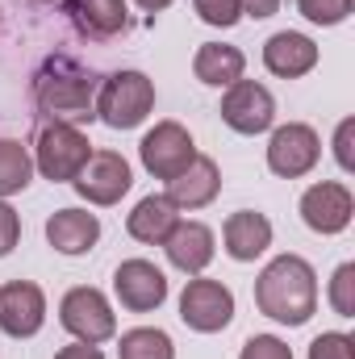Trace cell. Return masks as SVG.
<instances>
[{"instance_id": "cell-1", "label": "cell", "mask_w": 355, "mask_h": 359, "mask_svg": "<svg viewBox=\"0 0 355 359\" xmlns=\"http://www.w3.org/2000/svg\"><path fill=\"white\" fill-rule=\"evenodd\" d=\"M255 305L280 326H305L318 313V271L301 255H276L255 276Z\"/></svg>"}, {"instance_id": "cell-2", "label": "cell", "mask_w": 355, "mask_h": 359, "mask_svg": "<svg viewBox=\"0 0 355 359\" xmlns=\"http://www.w3.org/2000/svg\"><path fill=\"white\" fill-rule=\"evenodd\" d=\"M96 88L100 80L76 59H46L34 76V104L51 121H88L96 117Z\"/></svg>"}, {"instance_id": "cell-3", "label": "cell", "mask_w": 355, "mask_h": 359, "mask_svg": "<svg viewBox=\"0 0 355 359\" xmlns=\"http://www.w3.org/2000/svg\"><path fill=\"white\" fill-rule=\"evenodd\" d=\"M155 109V84L142 72H113L96 88V117L109 130H134Z\"/></svg>"}, {"instance_id": "cell-4", "label": "cell", "mask_w": 355, "mask_h": 359, "mask_svg": "<svg viewBox=\"0 0 355 359\" xmlns=\"http://www.w3.org/2000/svg\"><path fill=\"white\" fill-rule=\"evenodd\" d=\"M92 142L88 134L72 121H46L38 130V142H34V168L51 184H72L80 176V168L88 163Z\"/></svg>"}, {"instance_id": "cell-5", "label": "cell", "mask_w": 355, "mask_h": 359, "mask_svg": "<svg viewBox=\"0 0 355 359\" xmlns=\"http://www.w3.org/2000/svg\"><path fill=\"white\" fill-rule=\"evenodd\" d=\"M59 326H63L76 343L100 347V343H109V339L117 334V313H113V305H109V297H105L100 288L76 284V288H67L63 301H59Z\"/></svg>"}, {"instance_id": "cell-6", "label": "cell", "mask_w": 355, "mask_h": 359, "mask_svg": "<svg viewBox=\"0 0 355 359\" xmlns=\"http://www.w3.org/2000/svg\"><path fill=\"white\" fill-rule=\"evenodd\" d=\"M322 159V138L314 126L305 121H288V126H276L272 138H267V172L280 180H301L309 176Z\"/></svg>"}, {"instance_id": "cell-7", "label": "cell", "mask_w": 355, "mask_h": 359, "mask_svg": "<svg viewBox=\"0 0 355 359\" xmlns=\"http://www.w3.org/2000/svg\"><path fill=\"white\" fill-rule=\"evenodd\" d=\"M180 322L196 334H217L234 322V292L222 280H188L180 292Z\"/></svg>"}, {"instance_id": "cell-8", "label": "cell", "mask_w": 355, "mask_h": 359, "mask_svg": "<svg viewBox=\"0 0 355 359\" xmlns=\"http://www.w3.org/2000/svg\"><path fill=\"white\" fill-rule=\"evenodd\" d=\"M138 159H142V168L151 176L168 184L196 159V142H192V134L180 121H155L142 134V142H138Z\"/></svg>"}, {"instance_id": "cell-9", "label": "cell", "mask_w": 355, "mask_h": 359, "mask_svg": "<svg viewBox=\"0 0 355 359\" xmlns=\"http://www.w3.org/2000/svg\"><path fill=\"white\" fill-rule=\"evenodd\" d=\"M355 217V196L339 180H318L301 192V222L314 234H343Z\"/></svg>"}, {"instance_id": "cell-10", "label": "cell", "mask_w": 355, "mask_h": 359, "mask_svg": "<svg viewBox=\"0 0 355 359\" xmlns=\"http://www.w3.org/2000/svg\"><path fill=\"white\" fill-rule=\"evenodd\" d=\"M130 184H134V172H130V163L117 155V151H92L88 163L80 168V176L72 180V188L88 201V205H117L126 192H130Z\"/></svg>"}, {"instance_id": "cell-11", "label": "cell", "mask_w": 355, "mask_h": 359, "mask_svg": "<svg viewBox=\"0 0 355 359\" xmlns=\"http://www.w3.org/2000/svg\"><path fill=\"white\" fill-rule=\"evenodd\" d=\"M222 121L234 134H267L276 121V96L260 80H234L222 96Z\"/></svg>"}, {"instance_id": "cell-12", "label": "cell", "mask_w": 355, "mask_h": 359, "mask_svg": "<svg viewBox=\"0 0 355 359\" xmlns=\"http://www.w3.org/2000/svg\"><path fill=\"white\" fill-rule=\"evenodd\" d=\"M46 326V292L34 280L0 284V330L8 339H34Z\"/></svg>"}, {"instance_id": "cell-13", "label": "cell", "mask_w": 355, "mask_h": 359, "mask_svg": "<svg viewBox=\"0 0 355 359\" xmlns=\"http://www.w3.org/2000/svg\"><path fill=\"white\" fill-rule=\"evenodd\" d=\"M113 297L130 313H151L168 301V276L151 259H126L113 271Z\"/></svg>"}, {"instance_id": "cell-14", "label": "cell", "mask_w": 355, "mask_h": 359, "mask_svg": "<svg viewBox=\"0 0 355 359\" xmlns=\"http://www.w3.org/2000/svg\"><path fill=\"white\" fill-rule=\"evenodd\" d=\"M264 67L280 80H301L318 67V42L297 29H280L264 42Z\"/></svg>"}, {"instance_id": "cell-15", "label": "cell", "mask_w": 355, "mask_h": 359, "mask_svg": "<svg viewBox=\"0 0 355 359\" xmlns=\"http://www.w3.org/2000/svg\"><path fill=\"white\" fill-rule=\"evenodd\" d=\"M163 251H168V264L180 268L184 276H201V271L213 264V230L205 222H184L180 217L172 226V234L163 238Z\"/></svg>"}, {"instance_id": "cell-16", "label": "cell", "mask_w": 355, "mask_h": 359, "mask_svg": "<svg viewBox=\"0 0 355 359\" xmlns=\"http://www.w3.org/2000/svg\"><path fill=\"white\" fill-rule=\"evenodd\" d=\"M222 192V172H217V163L209 159V155H196L180 176L168 180V201L176 205V209H205V205H213V196Z\"/></svg>"}, {"instance_id": "cell-17", "label": "cell", "mask_w": 355, "mask_h": 359, "mask_svg": "<svg viewBox=\"0 0 355 359\" xmlns=\"http://www.w3.org/2000/svg\"><path fill=\"white\" fill-rule=\"evenodd\" d=\"M100 238V217L88 209H55L46 217V243L59 255H88Z\"/></svg>"}, {"instance_id": "cell-18", "label": "cell", "mask_w": 355, "mask_h": 359, "mask_svg": "<svg viewBox=\"0 0 355 359\" xmlns=\"http://www.w3.org/2000/svg\"><path fill=\"white\" fill-rule=\"evenodd\" d=\"M222 243H226V255L234 264H251V259H260L272 247V222L264 213H255V209H239V213L226 217Z\"/></svg>"}, {"instance_id": "cell-19", "label": "cell", "mask_w": 355, "mask_h": 359, "mask_svg": "<svg viewBox=\"0 0 355 359\" xmlns=\"http://www.w3.org/2000/svg\"><path fill=\"white\" fill-rule=\"evenodd\" d=\"M176 222H180V209L163 196V192H155V196H142V201L134 205V213L126 217V234H130L134 243L163 247V238L172 234Z\"/></svg>"}, {"instance_id": "cell-20", "label": "cell", "mask_w": 355, "mask_h": 359, "mask_svg": "<svg viewBox=\"0 0 355 359\" xmlns=\"http://www.w3.org/2000/svg\"><path fill=\"white\" fill-rule=\"evenodd\" d=\"M247 72V55L239 46H226V42H205L196 55H192V76L209 88H230L234 80H243Z\"/></svg>"}, {"instance_id": "cell-21", "label": "cell", "mask_w": 355, "mask_h": 359, "mask_svg": "<svg viewBox=\"0 0 355 359\" xmlns=\"http://www.w3.org/2000/svg\"><path fill=\"white\" fill-rule=\"evenodd\" d=\"M67 13L84 38H100V42L126 34V25H130L126 0H67Z\"/></svg>"}, {"instance_id": "cell-22", "label": "cell", "mask_w": 355, "mask_h": 359, "mask_svg": "<svg viewBox=\"0 0 355 359\" xmlns=\"http://www.w3.org/2000/svg\"><path fill=\"white\" fill-rule=\"evenodd\" d=\"M117 359H176V343L159 326H134L117 339Z\"/></svg>"}, {"instance_id": "cell-23", "label": "cell", "mask_w": 355, "mask_h": 359, "mask_svg": "<svg viewBox=\"0 0 355 359\" xmlns=\"http://www.w3.org/2000/svg\"><path fill=\"white\" fill-rule=\"evenodd\" d=\"M29 180H34V155L17 138H0V201L25 192Z\"/></svg>"}, {"instance_id": "cell-24", "label": "cell", "mask_w": 355, "mask_h": 359, "mask_svg": "<svg viewBox=\"0 0 355 359\" xmlns=\"http://www.w3.org/2000/svg\"><path fill=\"white\" fill-rule=\"evenodd\" d=\"M330 309L339 318H355V264H339L330 276Z\"/></svg>"}, {"instance_id": "cell-25", "label": "cell", "mask_w": 355, "mask_h": 359, "mask_svg": "<svg viewBox=\"0 0 355 359\" xmlns=\"http://www.w3.org/2000/svg\"><path fill=\"white\" fill-rule=\"evenodd\" d=\"M192 8H196V17H201L205 25H213V29H230V25L243 21V4H239V0H192Z\"/></svg>"}, {"instance_id": "cell-26", "label": "cell", "mask_w": 355, "mask_h": 359, "mask_svg": "<svg viewBox=\"0 0 355 359\" xmlns=\"http://www.w3.org/2000/svg\"><path fill=\"white\" fill-rule=\"evenodd\" d=\"M297 8L314 25H343L351 17V0H297Z\"/></svg>"}, {"instance_id": "cell-27", "label": "cell", "mask_w": 355, "mask_h": 359, "mask_svg": "<svg viewBox=\"0 0 355 359\" xmlns=\"http://www.w3.org/2000/svg\"><path fill=\"white\" fill-rule=\"evenodd\" d=\"M309 359H355V339L343 330H326L309 343Z\"/></svg>"}, {"instance_id": "cell-28", "label": "cell", "mask_w": 355, "mask_h": 359, "mask_svg": "<svg viewBox=\"0 0 355 359\" xmlns=\"http://www.w3.org/2000/svg\"><path fill=\"white\" fill-rule=\"evenodd\" d=\"M239 359H293V347L284 339H276V334H251L243 343Z\"/></svg>"}, {"instance_id": "cell-29", "label": "cell", "mask_w": 355, "mask_h": 359, "mask_svg": "<svg viewBox=\"0 0 355 359\" xmlns=\"http://www.w3.org/2000/svg\"><path fill=\"white\" fill-rule=\"evenodd\" d=\"M17 238H21V217L8 201H0V259L17 247Z\"/></svg>"}, {"instance_id": "cell-30", "label": "cell", "mask_w": 355, "mask_h": 359, "mask_svg": "<svg viewBox=\"0 0 355 359\" xmlns=\"http://www.w3.org/2000/svg\"><path fill=\"white\" fill-rule=\"evenodd\" d=\"M351 138H355V117H343V121H339V130H335V159H339V168H343V172H351V168H355Z\"/></svg>"}, {"instance_id": "cell-31", "label": "cell", "mask_w": 355, "mask_h": 359, "mask_svg": "<svg viewBox=\"0 0 355 359\" xmlns=\"http://www.w3.org/2000/svg\"><path fill=\"white\" fill-rule=\"evenodd\" d=\"M239 4H243V17H255V21H264L280 8V0H239Z\"/></svg>"}, {"instance_id": "cell-32", "label": "cell", "mask_w": 355, "mask_h": 359, "mask_svg": "<svg viewBox=\"0 0 355 359\" xmlns=\"http://www.w3.org/2000/svg\"><path fill=\"white\" fill-rule=\"evenodd\" d=\"M55 359H105V355H100V347H92V343H72V347H63Z\"/></svg>"}, {"instance_id": "cell-33", "label": "cell", "mask_w": 355, "mask_h": 359, "mask_svg": "<svg viewBox=\"0 0 355 359\" xmlns=\"http://www.w3.org/2000/svg\"><path fill=\"white\" fill-rule=\"evenodd\" d=\"M134 4H138L142 13H163V8H168L172 0H134Z\"/></svg>"}, {"instance_id": "cell-34", "label": "cell", "mask_w": 355, "mask_h": 359, "mask_svg": "<svg viewBox=\"0 0 355 359\" xmlns=\"http://www.w3.org/2000/svg\"><path fill=\"white\" fill-rule=\"evenodd\" d=\"M29 4H59V0H29Z\"/></svg>"}]
</instances>
